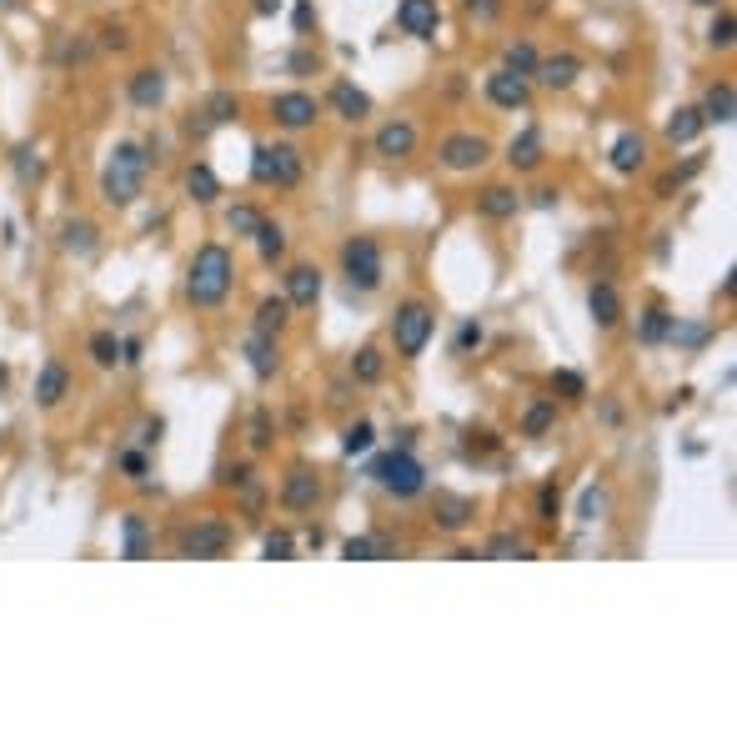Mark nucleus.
I'll list each match as a JSON object with an SVG mask.
<instances>
[{"mask_svg":"<svg viewBox=\"0 0 737 737\" xmlns=\"http://www.w3.org/2000/svg\"><path fill=\"white\" fill-rule=\"evenodd\" d=\"M702 166H707L702 156H692V161H682V166H672V171H667V176L657 181V196H662V201H672V191H682V186H687V181H692V176H697Z\"/></svg>","mask_w":737,"mask_h":737,"instance_id":"obj_46","label":"nucleus"},{"mask_svg":"<svg viewBox=\"0 0 737 737\" xmlns=\"http://www.w3.org/2000/svg\"><path fill=\"white\" fill-rule=\"evenodd\" d=\"M417 146H422V131H417L412 116H392L387 126H377V141H372V151L382 161H412Z\"/></svg>","mask_w":737,"mask_h":737,"instance_id":"obj_12","label":"nucleus"},{"mask_svg":"<svg viewBox=\"0 0 737 737\" xmlns=\"http://www.w3.org/2000/svg\"><path fill=\"white\" fill-rule=\"evenodd\" d=\"M311 21H316L311 0H296V11H291V26H296V36H306V31H311Z\"/></svg>","mask_w":737,"mask_h":737,"instance_id":"obj_58","label":"nucleus"},{"mask_svg":"<svg viewBox=\"0 0 737 737\" xmlns=\"http://www.w3.org/2000/svg\"><path fill=\"white\" fill-rule=\"evenodd\" d=\"M542 161H547V136H542V126H522V131L507 141V166L522 171V176H532V171H542Z\"/></svg>","mask_w":737,"mask_h":737,"instance_id":"obj_20","label":"nucleus"},{"mask_svg":"<svg viewBox=\"0 0 737 737\" xmlns=\"http://www.w3.org/2000/svg\"><path fill=\"white\" fill-rule=\"evenodd\" d=\"M462 11H467V21H477V26H497V21L507 16V0H462Z\"/></svg>","mask_w":737,"mask_h":737,"instance_id":"obj_52","label":"nucleus"},{"mask_svg":"<svg viewBox=\"0 0 737 737\" xmlns=\"http://www.w3.org/2000/svg\"><path fill=\"white\" fill-rule=\"evenodd\" d=\"M387 336H392V346H397V356L402 361H417L427 346H432V336H437V311L427 306V301H402L397 311H392V326H387Z\"/></svg>","mask_w":737,"mask_h":737,"instance_id":"obj_6","label":"nucleus"},{"mask_svg":"<svg viewBox=\"0 0 737 737\" xmlns=\"http://www.w3.org/2000/svg\"><path fill=\"white\" fill-rule=\"evenodd\" d=\"M86 351H91V361L101 366V372H111V366H121V336H116V331H91Z\"/></svg>","mask_w":737,"mask_h":737,"instance_id":"obj_40","label":"nucleus"},{"mask_svg":"<svg viewBox=\"0 0 737 737\" xmlns=\"http://www.w3.org/2000/svg\"><path fill=\"white\" fill-rule=\"evenodd\" d=\"M261 557H266V562H291V557H296V537H291L286 527H271V532L261 537Z\"/></svg>","mask_w":737,"mask_h":737,"instance_id":"obj_48","label":"nucleus"},{"mask_svg":"<svg viewBox=\"0 0 737 737\" xmlns=\"http://www.w3.org/2000/svg\"><path fill=\"white\" fill-rule=\"evenodd\" d=\"M672 326H677V316L667 306H647L637 316V341L642 346H662V341H672Z\"/></svg>","mask_w":737,"mask_h":737,"instance_id":"obj_33","label":"nucleus"},{"mask_svg":"<svg viewBox=\"0 0 737 737\" xmlns=\"http://www.w3.org/2000/svg\"><path fill=\"white\" fill-rule=\"evenodd\" d=\"M246 447H251L256 457L276 447V422H271V412H266V407H256V412H251V427H246Z\"/></svg>","mask_w":737,"mask_h":737,"instance_id":"obj_42","label":"nucleus"},{"mask_svg":"<svg viewBox=\"0 0 737 737\" xmlns=\"http://www.w3.org/2000/svg\"><path fill=\"white\" fill-rule=\"evenodd\" d=\"M482 341H487V326L482 321H462L457 336H452V356H472V351H482Z\"/></svg>","mask_w":737,"mask_h":737,"instance_id":"obj_50","label":"nucleus"},{"mask_svg":"<svg viewBox=\"0 0 737 737\" xmlns=\"http://www.w3.org/2000/svg\"><path fill=\"white\" fill-rule=\"evenodd\" d=\"M692 6H707V11H717V6H722V0H692Z\"/></svg>","mask_w":737,"mask_h":737,"instance_id":"obj_63","label":"nucleus"},{"mask_svg":"<svg viewBox=\"0 0 737 737\" xmlns=\"http://www.w3.org/2000/svg\"><path fill=\"white\" fill-rule=\"evenodd\" d=\"M306 176V156L291 141H261L251 151V181L266 191H296Z\"/></svg>","mask_w":737,"mask_h":737,"instance_id":"obj_4","label":"nucleus"},{"mask_svg":"<svg viewBox=\"0 0 737 737\" xmlns=\"http://www.w3.org/2000/svg\"><path fill=\"white\" fill-rule=\"evenodd\" d=\"M372 442H377V427L361 417V422H351L341 432V457H366V452H372Z\"/></svg>","mask_w":737,"mask_h":737,"instance_id":"obj_43","label":"nucleus"},{"mask_svg":"<svg viewBox=\"0 0 737 737\" xmlns=\"http://www.w3.org/2000/svg\"><path fill=\"white\" fill-rule=\"evenodd\" d=\"M557 417H562L557 397H532V402H527V412H522V437H527V442H542V437H552Z\"/></svg>","mask_w":737,"mask_h":737,"instance_id":"obj_27","label":"nucleus"},{"mask_svg":"<svg viewBox=\"0 0 737 737\" xmlns=\"http://www.w3.org/2000/svg\"><path fill=\"white\" fill-rule=\"evenodd\" d=\"M246 477H256V467H251V462H226V467L216 472V487H221V492H236Z\"/></svg>","mask_w":737,"mask_h":737,"instance_id":"obj_54","label":"nucleus"},{"mask_svg":"<svg viewBox=\"0 0 737 737\" xmlns=\"http://www.w3.org/2000/svg\"><path fill=\"white\" fill-rule=\"evenodd\" d=\"M547 387H552L557 402H587V377L572 372V366H557V372L547 377Z\"/></svg>","mask_w":737,"mask_h":737,"instance_id":"obj_37","label":"nucleus"},{"mask_svg":"<svg viewBox=\"0 0 737 737\" xmlns=\"http://www.w3.org/2000/svg\"><path fill=\"white\" fill-rule=\"evenodd\" d=\"M151 552H156V527L141 512H126L121 517V557L126 562H146Z\"/></svg>","mask_w":737,"mask_h":737,"instance_id":"obj_24","label":"nucleus"},{"mask_svg":"<svg viewBox=\"0 0 737 737\" xmlns=\"http://www.w3.org/2000/svg\"><path fill=\"white\" fill-rule=\"evenodd\" d=\"M116 467H121V477H131V482H141V477L151 472V457H146V447H126V452L116 457Z\"/></svg>","mask_w":737,"mask_h":737,"instance_id":"obj_53","label":"nucleus"},{"mask_svg":"<svg viewBox=\"0 0 737 737\" xmlns=\"http://www.w3.org/2000/svg\"><path fill=\"white\" fill-rule=\"evenodd\" d=\"M201 116H206V126H231V121H241V96L236 91H211Z\"/></svg>","mask_w":737,"mask_h":737,"instance_id":"obj_36","label":"nucleus"},{"mask_svg":"<svg viewBox=\"0 0 737 737\" xmlns=\"http://www.w3.org/2000/svg\"><path fill=\"white\" fill-rule=\"evenodd\" d=\"M281 507L286 512H316L321 507V497H326V482H321V472L316 467H306V462H296L286 477H281Z\"/></svg>","mask_w":737,"mask_h":737,"instance_id":"obj_10","label":"nucleus"},{"mask_svg":"<svg viewBox=\"0 0 737 737\" xmlns=\"http://www.w3.org/2000/svg\"><path fill=\"white\" fill-rule=\"evenodd\" d=\"M492 156H497V146H492L482 131H447V136L437 141V161H442V171H452V176H472V171H482Z\"/></svg>","mask_w":737,"mask_h":737,"instance_id":"obj_7","label":"nucleus"},{"mask_svg":"<svg viewBox=\"0 0 737 737\" xmlns=\"http://www.w3.org/2000/svg\"><path fill=\"white\" fill-rule=\"evenodd\" d=\"M186 196H191L196 206H216V201H221V176H216L211 161H191V166H186Z\"/></svg>","mask_w":737,"mask_h":737,"instance_id":"obj_29","label":"nucleus"},{"mask_svg":"<svg viewBox=\"0 0 737 737\" xmlns=\"http://www.w3.org/2000/svg\"><path fill=\"white\" fill-rule=\"evenodd\" d=\"M366 477H372L387 497H397V502H412V497L427 492V467L417 462L412 447H392V452H382L372 467H366Z\"/></svg>","mask_w":737,"mask_h":737,"instance_id":"obj_3","label":"nucleus"},{"mask_svg":"<svg viewBox=\"0 0 737 737\" xmlns=\"http://www.w3.org/2000/svg\"><path fill=\"white\" fill-rule=\"evenodd\" d=\"M161 432H166V422H161V417H146V422H141V432H136V447H146V452H151V447L161 442Z\"/></svg>","mask_w":737,"mask_h":737,"instance_id":"obj_57","label":"nucleus"},{"mask_svg":"<svg viewBox=\"0 0 737 737\" xmlns=\"http://www.w3.org/2000/svg\"><path fill=\"white\" fill-rule=\"evenodd\" d=\"M607 502H612V497H607V487H597V482H592V487H582V497H577V522H582V527L602 522Z\"/></svg>","mask_w":737,"mask_h":737,"instance_id":"obj_45","label":"nucleus"},{"mask_svg":"<svg viewBox=\"0 0 737 737\" xmlns=\"http://www.w3.org/2000/svg\"><path fill=\"white\" fill-rule=\"evenodd\" d=\"M71 387H76L71 366L51 356V361L41 366V372H36V407H41V412H56V407H61V402L71 397Z\"/></svg>","mask_w":737,"mask_h":737,"instance_id":"obj_19","label":"nucleus"},{"mask_svg":"<svg viewBox=\"0 0 737 737\" xmlns=\"http://www.w3.org/2000/svg\"><path fill=\"white\" fill-rule=\"evenodd\" d=\"M602 422L617 427V422H622V407H617V402H602Z\"/></svg>","mask_w":737,"mask_h":737,"instance_id":"obj_62","label":"nucleus"},{"mask_svg":"<svg viewBox=\"0 0 737 737\" xmlns=\"http://www.w3.org/2000/svg\"><path fill=\"white\" fill-rule=\"evenodd\" d=\"M141 351H146V346H141V336H121V366H136V361H141Z\"/></svg>","mask_w":737,"mask_h":737,"instance_id":"obj_59","label":"nucleus"},{"mask_svg":"<svg viewBox=\"0 0 737 737\" xmlns=\"http://www.w3.org/2000/svg\"><path fill=\"white\" fill-rule=\"evenodd\" d=\"M702 131H707V121H702L697 106H677V111L667 116V141H672V146H692Z\"/></svg>","mask_w":737,"mask_h":737,"instance_id":"obj_34","label":"nucleus"},{"mask_svg":"<svg viewBox=\"0 0 737 737\" xmlns=\"http://www.w3.org/2000/svg\"><path fill=\"white\" fill-rule=\"evenodd\" d=\"M472 522H477V497L452 492V487H437V492H432V527H437L442 537H462Z\"/></svg>","mask_w":737,"mask_h":737,"instance_id":"obj_9","label":"nucleus"},{"mask_svg":"<svg viewBox=\"0 0 737 737\" xmlns=\"http://www.w3.org/2000/svg\"><path fill=\"white\" fill-rule=\"evenodd\" d=\"M587 311H592V321L602 326V331H612V326H622V291L612 286V281H592L587 286Z\"/></svg>","mask_w":737,"mask_h":737,"instance_id":"obj_25","label":"nucleus"},{"mask_svg":"<svg viewBox=\"0 0 737 737\" xmlns=\"http://www.w3.org/2000/svg\"><path fill=\"white\" fill-rule=\"evenodd\" d=\"M236 497H241V507H246V522H261V517H266V482H261V477H246V482L236 487Z\"/></svg>","mask_w":737,"mask_h":737,"instance_id":"obj_47","label":"nucleus"},{"mask_svg":"<svg viewBox=\"0 0 737 737\" xmlns=\"http://www.w3.org/2000/svg\"><path fill=\"white\" fill-rule=\"evenodd\" d=\"M607 166H612L617 176H637V171L647 166V136H642V131H622V136L607 146Z\"/></svg>","mask_w":737,"mask_h":737,"instance_id":"obj_23","label":"nucleus"},{"mask_svg":"<svg viewBox=\"0 0 737 737\" xmlns=\"http://www.w3.org/2000/svg\"><path fill=\"white\" fill-rule=\"evenodd\" d=\"M697 111H702L707 126H732V116H737V91H732V81H712Z\"/></svg>","mask_w":737,"mask_h":737,"instance_id":"obj_26","label":"nucleus"},{"mask_svg":"<svg viewBox=\"0 0 737 737\" xmlns=\"http://www.w3.org/2000/svg\"><path fill=\"white\" fill-rule=\"evenodd\" d=\"M346 372H351L356 387H377V382L387 377V356H382V346H361V351L351 356Z\"/></svg>","mask_w":737,"mask_h":737,"instance_id":"obj_32","label":"nucleus"},{"mask_svg":"<svg viewBox=\"0 0 737 737\" xmlns=\"http://www.w3.org/2000/svg\"><path fill=\"white\" fill-rule=\"evenodd\" d=\"M251 246H256V256H261V266H276V261L286 256V226L266 216V221L256 226V236H251Z\"/></svg>","mask_w":737,"mask_h":737,"instance_id":"obj_35","label":"nucleus"},{"mask_svg":"<svg viewBox=\"0 0 737 737\" xmlns=\"http://www.w3.org/2000/svg\"><path fill=\"white\" fill-rule=\"evenodd\" d=\"M582 71H587V66H582V56H572V51H557V56H542V61H537V71H532V86H542V91H572Z\"/></svg>","mask_w":737,"mask_h":737,"instance_id":"obj_18","label":"nucleus"},{"mask_svg":"<svg viewBox=\"0 0 737 737\" xmlns=\"http://www.w3.org/2000/svg\"><path fill=\"white\" fill-rule=\"evenodd\" d=\"M321 291H326V276H321V266H311V261H296V266H286V276H281V296L291 301V311H311V306L321 301Z\"/></svg>","mask_w":737,"mask_h":737,"instance_id":"obj_14","label":"nucleus"},{"mask_svg":"<svg viewBox=\"0 0 737 737\" xmlns=\"http://www.w3.org/2000/svg\"><path fill=\"white\" fill-rule=\"evenodd\" d=\"M181 557H191V562H221V557H231V547H236V532H231V522H221V517H196L186 532H181Z\"/></svg>","mask_w":737,"mask_h":737,"instance_id":"obj_8","label":"nucleus"},{"mask_svg":"<svg viewBox=\"0 0 737 737\" xmlns=\"http://www.w3.org/2000/svg\"><path fill=\"white\" fill-rule=\"evenodd\" d=\"M557 201H562V191H557V186H542V191H532V206H537V211H552Z\"/></svg>","mask_w":737,"mask_h":737,"instance_id":"obj_60","label":"nucleus"},{"mask_svg":"<svg viewBox=\"0 0 737 737\" xmlns=\"http://www.w3.org/2000/svg\"><path fill=\"white\" fill-rule=\"evenodd\" d=\"M281 6H286V0H251V11H256V16H266V21H271Z\"/></svg>","mask_w":737,"mask_h":737,"instance_id":"obj_61","label":"nucleus"},{"mask_svg":"<svg viewBox=\"0 0 737 737\" xmlns=\"http://www.w3.org/2000/svg\"><path fill=\"white\" fill-rule=\"evenodd\" d=\"M341 557H346V562H387V557H397V542H392L387 532L346 537V542H341Z\"/></svg>","mask_w":737,"mask_h":737,"instance_id":"obj_28","label":"nucleus"},{"mask_svg":"<svg viewBox=\"0 0 737 737\" xmlns=\"http://www.w3.org/2000/svg\"><path fill=\"white\" fill-rule=\"evenodd\" d=\"M482 96L497 106V111H527L532 106V81L527 76H512V71H492L487 81H482Z\"/></svg>","mask_w":737,"mask_h":737,"instance_id":"obj_16","label":"nucleus"},{"mask_svg":"<svg viewBox=\"0 0 737 737\" xmlns=\"http://www.w3.org/2000/svg\"><path fill=\"white\" fill-rule=\"evenodd\" d=\"M11 171H16L21 186H41L46 181V161L36 156V146H16L11 151Z\"/></svg>","mask_w":737,"mask_h":737,"instance_id":"obj_38","label":"nucleus"},{"mask_svg":"<svg viewBox=\"0 0 737 737\" xmlns=\"http://www.w3.org/2000/svg\"><path fill=\"white\" fill-rule=\"evenodd\" d=\"M341 276H346V286L361 291V296L382 291V281H387L382 241H377V236H346V241H341Z\"/></svg>","mask_w":737,"mask_h":737,"instance_id":"obj_5","label":"nucleus"},{"mask_svg":"<svg viewBox=\"0 0 737 737\" xmlns=\"http://www.w3.org/2000/svg\"><path fill=\"white\" fill-rule=\"evenodd\" d=\"M166 91H171L166 66H136V71L126 76V101H131L136 111H161V106H166Z\"/></svg>","mask_w":737,"mask_h":737,"instance_id":"obj_13","label":"nucleus"},{"mask_svg":"<svg viewBox=\"0 0 737 737\" xmlns=\"http://www.w3.org/2000/svg\"><path fill=\"white\" fill-rule=\"evenodd\" d=\"M732 41H737V21H732V11H717L712 26H707V46L712 51H732Z\"/></svg>","mask_w":737,"mask_h":737,"instance_id":"obj_49","label":"nucleus"},{"mask_svg":"<svg viewBox=\"0 0 737 737\" xmlns=\"http://www.w3.org/2000/svg\"><path fill=\"white\" fill-rule=\"evenodd\" d=\"M397 26L412 41H437V31H442V0H397Z\"/></svg>","mask_w":737,"mask_h":737,"instance_id":"obj_15","label":"nucleus"},{"mask_svg":"<svg viewBox=\"0 0 737 737\" xmlns=\"http://www.w3.org/2000/svg\"><path fill=\"white\" fill-rule=\"evenodd\" d=\"M101 51H131V31L116 26V21H106L101 26Z\"/></svg>","mask_w":737,"mask_h":737,"instance_id":"obj_55","label":"nucleus"},{"mask_svg":"<svg viewBox=\"0 0 737 737\" xmlns=\"http://www.w3.org/2000/svg\"><path fill=\"white\" fill-rule=\"evenodd\" d=\"M61 246H66V256H76V261H91L96 251H101V231H96V221H66L61 226Z\"/></svg>","mask_w":737,"mask_h":737,"instance_id":"obj_30","label":"nucleus"},{"mask_svg":"<svg viewBox=\"0 0 737 737\" xmlns=\"http://www.w3.org/2000/svg\"><path fill=\"white\" fill-rule=\"evenodd\" d=\"M477 557H487V562H507V557H532V552H527V542H522L517 532H492V537L482 542Z\"/></svg>","mask_w":737,"mask_h":737,"instance_id":"obj_39","label":"nucleus"},{"mask_svg":"<svg viewBox=\"0 0 737 737\" xmlns=\"http://www.w3.org/2000/svg\"><path fill=\"white\" fill-rule=\"evenodd\" d=\"M537 61H542V56H537V46H532V41H512V46L502 51V71H512V76H527V81H532Z\"/></svg>","mask_w":737,"mask_h":737,"instance_id":"obj_41","label":"nucleus"},{"mask_svg":"<svg viewBox=\"0 0 737 737\" xmlns=\"http://www.w3.org/2000/svg\"><path fill=\"white\" fill-rule=\"evenodd\" d=\"M291 326V301L281 296V291H271V296H261L256 301V316H251V331H266V336H281Z\"/></svg>","mask_w":737,"mask_h":737,"instance_id":"obj_31","label":"nucleus"},{"mask_svg":"<svg viewBox=\"0 0 737 737\" xmlns=\"http://www.w3.org/2000/svg\"><path fill=\"white\" fill-rule=\"evenodd\" d=\"M522 206H527V201H522L517 186H502V181H497V186H482V191H477V216H482V221H517Z\"/></svg>","mask_w":737,"mask_h":737,"instance_id":"obj_22","label":"nucleus"},{"mask_svg":"<svg viewBox=\"0 0 737 737\" xmlns=\"http://www.w3.org/2000/svg\"><path fill=\"white\" fill-rule=\"evenodd\" d=\"M326 111L351 121V126H361L366 116H372V96H366L361 86H351V81H331L326 86Z\"/></svg>","mask_w":737,"mask_h":737,"instance_id":"obj_21","label":"nucleus"},{"mask_svg":"<svg viewBox=\"0 0 737 737\" xmlns=\"http://www.w3.org/2000/svg\"><path fill=\"white\" fill-rule=\"evenodd\" d=\"M261 221H266V216H261V211H256L251 201H236V206L226 211V226H231V236H241V241H251Z\"/></svg>","mask_w":737,"mask_h":737,"instance_id":"obj_44","label":"nucleus"},{"mask_svg":"<svg viewBox=\"0 0 737 737\" xmlns=\"http://www.w3.org/2000/svg\"><path fill=\"white\" fill-rule=\"evenodd\" d=\"M146 176H151V151L141 141H116L106 166H101V201L106 206H136L141 191H146Z\"/></svg>","mask_w":737,"mask_h":737,"instance_id":"obj_2","label":"nucleus"},{"mask_svg":"<svg viewBox=\"0 0 737 737\" xmlns=\"http://www.w3.org/2000/svg\"><path fill=\"white\" fill-rule=\"evenodd\" d=\"M241 356H246V366H251L256 382H276V372H281V336L251 331V336L241 341Z\"/></svg>","mask_w":737,"mask_h":737,"instance_id":"obj_17","label":"nucleus"},{"mask_svg":"<svg viewBox=\"0 0 737 737\" xmlns=\"http://www.w3.org/2000/svg\"><path fill=\"white\" fill-rule=\"evenodd\" d=\"M286 71H291V76H316L321 61H316V51H291V56H286Z\"/></svg>","mask_w":737,"mask_h":737,"instance_id":"obj_56","label":"nucleus"},{"mask_svg":"<svg viewBox=\"0 0 737 737\" xmlns=\"http://www.w3.org/2000/svg\"><path fill=\"white\" fill-rule=\"evenodd\" d=\"M321 101L311 96V91H281V96H271V121L281 126V131H311L316 121H321Z\"/></svg>","mask_w":737,"mask_h":737,"instance_id":"obj_11","label":"nucleus"},{"mask_svg":"<svg viewBox=\"0 0 737 737\" xmlns=\"http://www.w3.org/2000/svg\"><path fill=\"white\" fill-rule=\"evenodd\" d=\"M236 291V256L226 241H206L196 246V256L186 261V301L196 311H216L226 306V296Z\"/></svg>","mask_w":737,"mask_h":737,"instance_id":"obj_1","label":"nucleus"},{"mask_svg":"<svg viewBox=\"0 0 737 737\" xmlns=\"http://www.w3.org/2000/svg\"><path fill=\"white\" fill-rule=\"evenodd\" d=\"M557 517H562V487L557 482H542V492H537V522L542 527H557Z\"/></svg>","mask_w":737,"mask_h":737,"instance_id":"obj_51","label":"nucleus"}]
</instances>
